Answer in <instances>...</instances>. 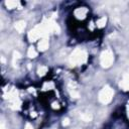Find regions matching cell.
I'll use <instances>...</instances> for the list:
<instances>
[{
  "label": "cell",
  "instance_id": "cell-6",
  "mask_svg": "<svg viewBox=\"0 0 129 129\" xmlns=\"http://www.w3.org/2000/svg\"><path fill=\"white\" fill-rule=\"evenodd\" d=\"M25 26H26V23L23 20H19V21L15 22V24H14V27L18 32H22L25 29Z\"/></svg>",
  "mask_w": 129,
  "mask_h": 129
},
{
  "label": "cell",
  "instance_id": "cell-16",
  "mask_svg": "<svg viewBox=\"0 0 129 129\" xmlns=\"http://www.w3.org/2000/svg\"><path fill=\"white\" fill-rule=\"evenodd\" d=\"M1 129H6V128L4 127V125H3V124H2V126H1Z\"/></svg>",
  "mask_w": 129,
  "mask_h": 129
},
{
  "label": "cell",
  "instance_id": "cell-3",
  "mask_svg": "<svg viewBox=\"0 0 129 129\" xmlns=\"http://www.w3.org/2000/svg\"><path fill=\"white\" fill-rule=\"evenodd\" d=\"M114 61V54L111 49H106L101 53L100 62L103 68H109Z\"/></svg>",
  "mask_w": 129,
  "mask_h": 129
},
{
  "label": "cell",
  "instance_id": "cell-7",
  "mask_svg": "<svg viewBox=\"0 0 129 129\" xmlns=\"http://www.w3.org/2000/svg\"><path fill=\"white\" fill-rule=\"evenodd\" d=\"M86 12H87V10H86L84 7H82V8H78V9L75 11V15L77 16V18H81V19H83V18L86 16Z\"/></svg>",
  "mask_w": 129,
  "mask_h": 129
},
{
  "label": "cell",
  "instance_id": "cell-5",
  "mask_svg": "<svg viewBox=\"0 0 129 129\" xmlns=\"http://www.w3.org/2000/svg\"><path fill=\"white\" fill-rule=\"evenodd\" d=\"M38 49L40 50V51H44V50H46L47 48H48V40L44 37V38H41L40 39V41L38 42Z\"/></svg>",
  "mask_w": 129,
  "mask_h": 129
},
{
  "label": "cell",
  "instance_id": "cell-10",
  "mask_svg": "<svg viewBox=\"0 0 129 129\" xmlns=\"http://www.w3.org/2000/svg\"><path fill=\"white\" fill-rule=\"evenodd\" d=\"M106 22H107V17L103 16V17H101V18L97 21V26L100 27V28H102V27H104V26L106 25Z\"/></svg>",
  "mask_w": 129,
  "mask_h": 129
},
{
  "label": "cell",
  "instance_id": "cell-2",
  "mask_svg": "<svg viewBox=\"0 0 129 129\" xmlns=\"http://www.w3.org/2000/svg\"><path fill=\"white\" fill-rule=\"evenodd\" d=\"M113 96H114V91L111 87L109 86H105L99 93V101L102 103V104H108L112 101L113 99Z\"/></svg>",
  "mask_w": 129,
  "mask_h": 129
},
{
  "label": "cell",
  "instance_id": "cell-15",
  "mask_svg": "<svg viewBox=\"0 0 129 129\" xmlns=\"http://www.w3.org/2000/svg\"><path fill=\"white\" fill-rule=\"evenodd\" d=\"M25 129H33V127H32L30 124H26V126H25Z\"/></svg>",
  "mask_w": 129,
  "mask_h": 129
},
{
  "label": "cell",
  "instance_id": "cell-12",
  "mask_svg": "<svg viewBox=\"0 0 129 129\" xmlns=\"http://www.w3.org/2000/svg\"><path fill=\"white\" fill-rule=\"evenodd\" d=\"M37 73H38L39 76H44V75L47 73V68H46V67H40V68L38 69Z\"/></svg>",
  "mask_w": 129,
  "mask_h": 129
},
{
  "label": "cell",
  "instance_id": "cell-11",
  "mask_svg": "<svg viewBox=\"0 0 129 129\" xmlns=\"http://www.w3.org/2000/svg\"><path fill=\"white\" fill-rule=\"evenodd\" d=\"M81 119L84 120V121H86V122H89V121H91L93 119V117L90 114H82L81 115Z\"/></svg>",
  "mask_w": 129,
  "mask_h": 129
},
{
  "label": "cell",
  "instance_id": "cell-1",
  "mask_svg": "<svg viewBox=\"0 0 129 129\" xmlns=\"http://www.w3.org/2000/svg\"><path fill=\"white\" fill-rule=\"evenodd\" d=\"M87 60V52L81 48H76L70 56V62L73 66L82 64Z\"/></svg>",
  "mask_w": 129,
  "mask_h": 129
},
{
  "label": "cell",
  "instance_id": "cell-13",
  "mask_svg": "<svg viewBox=\"0 0 129 129\" xmlns=\"http://www.w3.org/2000/svg\"><path fill=\"white\" fill-rule=\"evenodd\" d=\"M15 58H20V53L18 51L13 52V59H15Z\"/></svg>",
  "mask_w": 129,
  "mask_h": 129
},
{
  "label": "cell",
  "instance_id": "cell-8",
  "mask_svg": "<svg viewBox=\"0 0 129 129\" xmlns=\"http://www.w3.org/2000/svg\"><path fill=\"white\" fill-rule=\"evenodd\" d=\"M5 5L7 6V8L9 9H13V8H16L18 5H19V2L17 1H12V0H8L5 2Z\"/></svg>",
  "mask_w": 129,
  "mask_h": 129
},
{
  "label": "cell",
  "instance_id": "cell-4",
  "mask_svg": "<svg viewBox=\"0 0 129 129\" xmlns=\"http://www.w3.org/2000/svg\"><path fill=\"white\" fill-rule=\"evenodd\" d=\"M120 87L124 91H129V73L123 77L122 81L120 82Z\"/></svg>",
  "mask_w": 129,
  "mask_h": 129
},
{
  "label": "cell",
  "instance_id": "cell-14",
  "mask_svg": "<svg viewBox=\"0 0 129 129\" xmlns=\"http://www.w3.org/2000/svg\"><path fill=\"white\" fill-rule=\"evenodd\" d=\"M69 124H70V120H69V118L63 119V121H62V125H63V126H68Z\"/></svg>",
  "mask_w": 129,
  "mask_h": 129
},
{
  "label": "cell",
  "instance_id": "cell-9",
  "mask_svg": "<svg viewBox=\"0 0 129 129\" xmlns=\"http://www.w3.org/2000/svg\"><path fill=\"white\" fill-rule=\"evenodd\" d=\"M27 55H28L30 58H33V57H35V56L37 55V51L35 50L34 47L30 46V47L28 48V50H27Z\"/></svg>",
  "mask_w": 129,
  "mask_h": 129
}]
</instances>
